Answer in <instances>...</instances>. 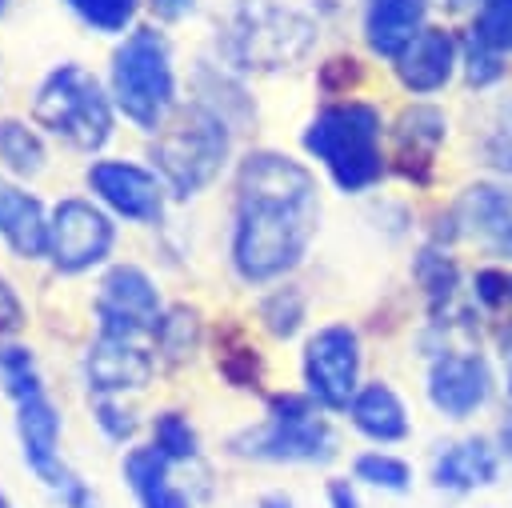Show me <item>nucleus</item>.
<instances>
[{"label": "nucleus", "instance_id": "nucleus-1", "mask_svg": "<svg viewBox=\"0 0 512 508\" xmlns=\"http://www.w3.org/2000/svg\"><path fill=\"white\" fill-rule=\"evenodd\" d=\"M236 236L232 260L244 280L284 276L316 232V180L304 164L252 152L236 180Z\"/></svg>", "mask_w": 512, "mask_h": 508}, {"label": "nucleus", "instance_id": "nucleus-2", "mask_svg": "<svg viewBox=\"0 0 512 508\" xmlns=\"http://www.w3.org/2000/svg\"><path fill=\"white\" fill-rule=\"evenodd\" d=\"M304 148L316 160H324V168L344 192H360L376 184L384 168L380 164V112L360 100L332 104L308 124Z\"/></svg>", "mask_w": 512, "mask_h": 508}, {"label": "nucleus", "instance_id": "nucleus-3", "mask_svg": "<svg viewBox=\"0 0 512 508\" xmlns=\"http://www.w3.org/2000/svg\"><path fill=\"white\" fill-rule=\"evenodd\" d=\"M112 96L116 108L140 124V128H160L172 96H176V76L168 60V44L156 28H136L112 56Z\"/></svg>", "mask_w": 512, "mask_h": 508}, {"label": "nucleus", "instance_id": "nucleus-4", "mask_svg": "<svg viewBox=\"0 0 512 508\" xmlns=\"http://www.w3.org/2000/svg\"><path fill=\"white\" fill-rule=\"evenodd\" d=\"M32 116L40 128L68 140L80 152H96L112 132V104L96 76H88L80 64H60L56 72H48V80L36 92Z\"/></svg>", "mask_w": 512, "mask_h": 508}, {"label": "nucleus", "instance_id": "nucleus-5", "mask_svg": "<svg viewBox=\"0 0 512 508\" xmlns=\"http://www.w3.org/2000/svg\"><path fill=\"white\" fill-rule=\"evenodd\" d=\"M224 156H228V132L204 108L180 112L152 144V160L176 196H196L220 172Z\"/></svg>", "mask_w": 512, "mask_h": 508}, {"label": "nucleus", "instance_id": "nucleus-6", "mask_svg": "<svg viewBox=\"0 0 512 508\" xmlns=\"http://www.w3.org/2000/svg\"><path fill=\"white\" fill-rule=\"evenodd\" d=\"M228 44L244 68H280L308 52L312 24L292 8H280L272 0H252L232 16Z\"/></svg>", "mask_w": 512, "mask_h": 508}, {"label": "nucleus", "instance_id": "nucleus-7", "mask_svg": "<svg viewBox=\"0 0 512 508\" xmlns=\"http://www.w3.org/2000/svg\"><path fill=\"white\" fill-rule=\"evenodd\" d=\"M236 448L264 460H324L332 452V428L304 396H276L268 420L236 436Z\"/></svg>", "mask_w": 512, "mask_h": 508}, {"label": "nucleus", "instance_id": "nucleus-8", "mask_svg": "<svg viewBox=\"0 0 512 508\" xmlns=\"http://www.w3.org/2000/svg\"><path fill=\"white\" fill-rule=\"evenodd\" d=\"M112 248V220L88 200H60L48 220V256L60 272H84Z\"/></svg>", "mask_w": 512, "mask_h": 508}, {"label": "nucleus", "instance_id": "nucleus-9", "mask_svg": "<svg viewBox=\"0 0 512 508\" xmlns=\"http://www.w3.org/2000/svg\"><path fill=\"white\" fill-rule=\"evenodd\" d=\"M356 372H360V344L348 324H328L308 340L304 380L324 408H348L356 392Z\"/></svg>", "mask_w": 512, "mask_h": 508}, {"label": "nucleus", "instance_id": "nucleus-10", "mask_svg": "<svg viewBox=\"0 0 512 508\" xmlns=\"http://www.w3.org/2000/svg\"><path fill=\"white\" fill-rule=\"evenodd\" d=\"M96 312H100V328L108 336H128V340H136L144 332H156V324L164 316L152 280L132 264H120L104 276Z\"/></svg>", "mask_w": 512, "mask_h": 508}, {"label": "nucleus", "instance_id": "nucleus-11", "mask_svg": "<svg viewBox=\"0 0 512 508\" xmlns=\"http://www.w3.org/2000/svg\"><path fill=\"white\" fill-rule=\"evenodd\" d=\"M88 184L92 192L120 212L124 220H140L152 224L164 212V188L152 172H144L140 164H124V160H100L88 168Z\"/></svg>", "mask_w": 512, "mask_h": 508}, {"label": "nucleus", "instance_id": "nucleus-12", "mask_svg": "<svg viewBox=\"0 0 512 508\" xmlns=\"http://www.w3.org/2000/svg\"><path fill=\"white\" fill-rule=\"evenodd\" d=\"M152 356L128 340V336H108L100 332V340L88 348L84 356V380L92 392H124V388H144L152 380Z\"/></svg>", "mask_w": 512, "mask_h": 508}, {"label": "nucleus", "instance_id": "nucleus-13", "mask_svg": "<svg viewBox=\"0 0 512 508\" xmlns=\"http://www.w3.org/2000/svg\"><path fill=\"white\" fill-rule=\"evenodd\" d=\"M16 432H20V444H24V460L28 468L48 480V484H64V468L56 460V444H60V416L52 408V400L44 392L28 396V400H16Z\"/></svg>", "mask_w": 512, "mask_h": 508}, {"label": "nucleus", "instance_id": "nucleus-14", "mask_svg": "<svg viewBox=\"0 0 512 508\" xmlns=\"http://www.w3.org/2000/svg\"><path fill=\"white\" fill-rule=\"evenodd\" d=\"M428 396L444 416H468L488 396V372L480 356H440L428 376Z\"/></svg>", "mask_w": 512, "mask_h": 508}, {"label": "nucleus", "instance_id": "nucleus-15", "mask_svg": "<svg viewBox=\"0 0 512 508\" xmlns=\"http://www.w3.org/2000/svg\"><path fill=\"white\" fill-rule=\"evenodd\" d=\"M456 64V40L444 28H420V36L396 56L400 84L412 92H436Z\"/></svg>", "mask_w": 512, "mask_h": 508}, {"label": "nucleus", "instance_id": "nucleus-16", "mask_svg": "<svg viewBox=\"0 0 512 508\" xmlns=\"http://www.w3.org/2000/svg\"><path fill=\"white\" fill-rule=\"evenodd\" d=\"M0 236L16 256H48V220L36 196L0 180Z\"/></svg>", "mask_w": 512, "mask_h": 508}, {"label": "nucleus", "instance_id": "nucleus-17", "mask_svg": "<svg viewBox=\"0 0 512 508\" xmlns=\"http://www.w3.org/2000/svg\"><path fill=\"white\" fill-rule=\"evenodd\" d=\"M424 24V0H368V16H364V32L372 52L380 56H400Z\"/></svg>", "mask_w": 512, "mask_h": 508}, {"label": "nucleus", "instance_id": "nucleus-18", "mask_svg": "<svg viewBox=\"0 0 512 508\" xmlns=\"http://www.w3.org/2000/svg\"><path fill=\"white\" fill-rule=\"evenodd\" d=\"M124 480L140 508H188V496L168 480V456L156 448H132L124 456Z\"/></svg>", "mask_w": 512, "mask_h": 508}, {"label": "nucleus", "instance_id": "nucleus-19", "mask_svg": "<svg viewBox=\"0 0 512 508\" xmlns=\"http://www.w3.org/2000/svg\"><path fill=\"white\" fill-rule=\"evenodd\" d=\"M440 140H444V116L436 108H412V112H404L400 116V128H396V160H400L404 176L424 180Z\"/></svg>", "mask_w": 512, "mask_h": 508}, {"label": "nucleus", "instance_id": "nucleus-20", "mask_svg": "<svg viewBox=\"0 0 512 508\" xmlns=\"http://www.w3.org/2000/svg\"><path fill=\"white\" fill-rule=\"evenodd\" d=\"M352 424L372 440H400L408 432L404 404L388 384H368L352 396Z\"/></svg>", "mask_w": 512, "mask_h": 508}, {"label": "nucleus", "instance_id": "nucleus-21", "mask_svg": "<svg viewBox=\"0 0 512 508\" xmlns=\"http://www.w3.org/2000/svg\"><path fill=\"white\" fill-rule=\"evenodd\" d=\"M432 476H436L440 488H456V492L480 488V484H492V480H496V456H492L488 444L468 440V444L448 448V452L436 460V472H432Z\"/></svg>", "mask_w": 512, "mask_h": 508}, {"label": "nucleus", "instance_id": "nucleus-22", "mask_svg": "<svg viewBox=\"0 0 512 508\" xmlns=\"http://www.w3.org/2000/svg\"><path fill=\"white\" fill-rule=\"evenodd\" d=\"M468 216L472 224L492 236L500 248H512V192L500 188H476L468 196Z\"/></svg>", "mask_w": 512, "mask_h": 508}, {"label": "nucleus", "instance_id": "nucleus-23", "mask_svg": "<svg viewBox=\"0 0 512 508\" xmlns=\"http://www.w3.org/2000/svg\"><path fill=\"white\" fill-rule=\"evenodd\" d=\"M0 160L16 176H36L44 168V144L40 136L20 120H0Z\"/></svg>", "mask_w": 512, "mask_h": 508}, {"label": "nucleus", "instance_id": "nucleus-24", "mask_svg": "<svg viewBox=\"0 0 512 508\" xmlns=\"http://www.w3.org/2000/svg\"><path fill=\"white\" fill-rule=\"evenodd\" d=\"M152 336H156V348H160L164 364H180V360L192 356V348L200 340V320L188 308H172V312L160 316V324H156Z\"/></svg>", "mask_w": 512, "mask_h": 508}, {"label": "nucleus", "instance_id": "nucleus-25", "mask_svg": "<svg viewBox=\"0 0 512 508\" xmlns=\"http://www.w3.org/2000/svg\"><path fill=\"white\" fill-rule=\"evenodd\" d=\"M0 380H4V388H8L12 400H28V396L44 392L32 352L20 348V344H4V348H0Z\"/></svg>", "mask_w": 512, "mask_h": 508}, {"label": "nucleus", "instance_id": "nucleus-26", "mask_svg": "<svg viewBox=\"0 0 512 508\" xmlns=\"http://www.w3.org/2000/svg\"><path fill=\"white\" fill-rule=\"evenodd\" d=\"M152 448L168 460H192L196 456V432L180 412H164L152 424Z\"/></svg>", "mask_w": 512, "mask_h": 508}, {"label": "nucleus", "instance_id": "nucleus-27", "mask_svg": "<svg viewBox=\"0 0 512 508\" xmlns=\"http://www.w3.org/2000/svg\"><path fill=\"white\" fill-rule=\"evenodd\" d=\"M472 36L496 52H512V0H484Z\"/></svg>", "mask_w": 512, "mask_h": 508}, {"label": "nucleus", "instance_id": "nucleus-28", "mask_svg": "<svg viewBox=\"0 0 512 508\" xmlns=\"http://www.w3.org/2000/svg\"><path fill=\"white\" fill-rule=\"evenodd\" d=\"M84 24L100 32H120L136 16V0H64Z\"/></svg>", "mask_w": 512, "mask_h": 508}, {"label": "nucleus", "instance_id": "nucleus-29", "mask_svg": "<svg viewBox=\"0 0 512 508\" xmlns=\"http://www.w3.org/2000/svg\"><path fill=\"white\" fill-rule=\"evenodd\" d=\"M356 476L376 484V488H388V492H404L408 488V464L396 460V456H384V452H368L356 460Z\"/></svg>", "mask_w": 512, "mask_h": 508}, {"label": "nucleus", "instance_id": "nucleus-30", "mask_svg": "<svg viewBox=\"0 0 512 508\" xmlns=\"http://www.w3.org/2000/svg\"><path fill=\"white\" fill-rule=\"evenodd\" d=\"M300 296L292 292V288H284V292H276L268 304H264V320H268V328L276 332V336H288L296 324H300Z\"/></svg>", "mask_w": 512, "mask_h": 508}, {"label": "nucleus", "instance_id": "nucleus-31", "mask_svg": "<svg viewBox=\"0 0 512 508\" xmlns=\"http://www.w3.org/2000/svg\"><path fill=\"white\" fill-rule=\"evenodd\" d=\"M496 76H500V52L488 48L484 40L468 36V80H472V84H488V80H496Z\"/></svg>", "mask_w": 512, "mask_h": 508}, {"label": "nucleus", "instance_id": "nucleus-32", "mask_svg": "<svg viewBox=\"0 0 512 508\" xmlns=\"http://www.w3.org/2000/svg\"><path fill=\"white\" fill-rule=\"evenodd\" d=\"M20 328H24V304L12 292V284L0 276V336H12Z\"/></svg>", "mask_w": 512, "mask_h": 508}, {"label": "nucleus", "instance_id": "nucleus-33", "mask_svg": "<svg viewBox=\"0 0 512 508\" xmlns=\"http://www.w3.org/2000/svg\"><path fill=\"white\" fill-rule=\"evenodd\" d=\"M96 420H100V428H104L112 440H128V436L136 432V420H132L128 412H120L116 404H108V400L96 404Z\"/></svg>", "mask_w": 512, "mask_h": 508}, {"label": "nucleus", "instance_id": "nucleus-34", "mask_svg": "<svg viewBox=\"0 0 512 508\" xmlns=\"http://www.w3.org/2000/svg\"><path fill=\"white\" fill-rule=\"evenodd\" d=\"M60 492H64V504H68V508H96V504H92V492H88L76 476H64Z\"/></svg>", "mask_w": 512, "mask_h": 508}, {"label": "nucleus", "instance_id": "nucleus-35", "mask_svg": "<svg viewBox=\"0 0 512 508\" xmlns=\"http://www.w3.org/2000/svg\"><path fill=\"white\" fill-rule=\"evenodd\" d=\"M328 500H332V508H360L356 504V492L348 488V480H332L328 484Z\"/></svg>", "mask_w": 512, "mask_h": 508}, {"label": "nucleus", "instance_id": "nucleus-36", "mask_svg": "<svg viewBox=\"0 0 512 508\" xmlns=\"http://www.w3.org/2000/svg\"><path fill=\"white\" fill-rule=\"evenodd\" d=\"M260 508H292V500L288 496H264Z\"/></svg>", "mask_w": 512, "mask_h": 508}, {"label": "nucleus", "instance_id": "nucleus-37", "mask_svg": "<svg viewBox=\"0 0 512 508\" xmlns=\"http://www.w3.org/2000/svg\"><path fill=\"white\" fill-rule=\"evenodd\" d=\"M152 4H156L160 12H168V16H172V12H180V4H184V0H152Z\"/></svg>", "mask_w": 512, "mask_h": 508}, {"label": "nucleus", "instance_id": "nucleus-38", "mask_svg": "<svg viewBox=\"0 0 512 508\" xmlns=\"http://www.w3.org/2000/svg\"><path fill=\"white\" fill-rule=\"evenodd\" d=\"M0 508H12V504H8V500H4V496H0Z\"/></svg>", "mask_w": 512, "mask_h": 508}, {"label": "nucleus", "instance_id": "nucleus-39", "mask_svg": "<svg viewBox=\"0 0 512 508\" xmlns=\"http://www.w3.org/2000/svg\"><path fill=\"white\" fill-rule=\"evenodd\" d=\"M4 4H8V0H0V8H4Z\"/></svg>", "mask_w": 512, "mask_h": 508}]
</instances>
